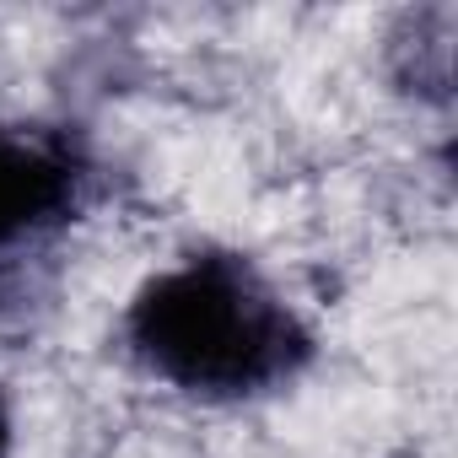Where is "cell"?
<instances>
[{
	"label": "cell",
	"instance_id": "6da1fadb",
	"mask_svg": "<svg viewBox=\"0 0 458 458\" xmlns=\"http://www.w3.org/2000/svg\"><path fill=\"white\" fill-rule=\"evenodd\" d=\"M130 356L189 399H254L313 361L308 324L243 254H189L124 308Z\"/></svg>",
	"mask_w": 458,
	"mask_h": 458
},
{
	"label": "cell",
	"instance_id": "7a4b0ae2",
	"mask_svg": "<svg viewBox=\"0 0 458 458\" xmlns=\"http://www.w3.org/2000/svg\"><path fill=\"white\" fill-rule=\"evenodd\" d=\"M87 199V151L65 130L0 124V259L76 221Z\"/></svg>",
	"mask_w": 458,
	"mask_h": 458
},
{
	"label": "cell",
	"instance_id": "3957f363",
	"mask_svg": "<svg viewBox=\"0 0 458 458\" xmlns=\"http://www.w3.org/2000/svg\"><path fill=\"white\" fill-rule=\"evenodd\" d=\"M12 447H17V420H12L6 394H0V458H12Z\"/></svg>",
	"mask_w": 458,
	"mask_h": 458
}]
</instances>
